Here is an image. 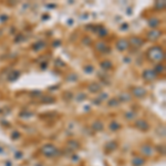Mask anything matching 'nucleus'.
Here are the masks:
<instances>
[{"instance_id":"nucleus-2","label":"nucleus","mask_w":166,"mask_h":166,"mask_svg":"<svg viewBox=\"0 0 166 166\" xmlns=\"http://www.w3.org/2000/svg\"><path fill=\"white\" fill-rule=\"evenodd\" d=\"M143 78H144L146 81H153V80H155L157 78V74L155 73V71H153V70H146L144 71L143 73Z\"/></svg>"},{"instance_id":"nucleus-9","label":"nucleus","mask_w":166,"mask_h":166,"mask_svg":"<svg viewBox=\"0 0 166 166\" xmlns=\"http://www.w3.org/2000/svg\"><path fill=\"white\" fill-rule=\"evenodd\" d=\"M108 47L105 45V43H103V42H101V43H98V47H96V49L100 51V52H103V51L105 50Z\"/></svg>"},{"instance_id":"nucleus-1","label":"nucleus","mask_w":166,"mask_h":166,"mask_svg":"<svg viewBox=\"0 0 166 166\" xmlns=\"http://www.w3.org/2000/svg\"><path fill=\"white\" fill-rule=\"evenodd\" d=\"M147 58L153 62H161L164 60L165 54L161 47H153L147 51Z\"/></svg>"},{"instance_id":"nucleus-10","label":"nucleus","mask_w":166,"mask_h":166,"mask_svg":"<svg viewBox=\"0 0 166 166\" xmlns=\"http://www.w3.org/2000/svg\"><path fill=\"white\" fill-rule=\"evenodd\" d=\"M164 69H165V68H164V65H162V64H159V65H157V66H156V69H155V70H154V71H155V73H156V74H157V73L164 72Z\"/></svg>"},{"instance_id":"nucleus-8","label":"nucleus","mask_w":166,"mask_h":166,"mask_svg":"<svg viewBox=\"0 0 166 166\" xmlns=\"http://www.w3.org/2000/svg\"><path fill=\"white\" fill-rule=\"evenodd\" d=\"M89 89H90V91H92V92H96V91H99L101 87H100L99 84H96V83H92V84L89 87Z\"/></svg>"},{"instance_id":"nucleus-5","label":"nucleus","mask_w":166,"mask_h":166,"mask_svg":"<svg viewBox=\"0 0 166 166\" xmlns=\"http://www.w3.org/2000/svg\"><path fill=\"white\" fill-rule=\"evenodd\" d=\"M162 35V32L157 29H153L151 32H148L147 33V38L150 39V40H156V39H159V36Z\"/></svg>"},{"instance_id":"nucleus-7","label":"nucleus","mask_w":166,"mask_h":166,"mask_svg":"<svg viewBox=\"0 0 166 166\" xmlns=\"http://www.w3.org/2000/svg\"><path fill=\"white\" fill-rule=\"evenodd\" d=\"M136 126L137 127H140V129H142V130H147L148 129V125H147V123L144 122V121H137L136 122Z\"/></svg>"},{"instance_id":"nucleus-4","label":"nucleus","mask_w":166,"mask_h":166,"mask_svg":"<svg viewBox=\"0 0 166 166\" xmlns=\"http://www.w3.org/2000/svg\"><path fill=\"white\" fill-rule=\"evenodd\" d=\"M116 48H117V50L119 51L126 50V49L129 48V42H127L126 40H124V39H121V40L117 41V43H116Z\"/></svg>"},{"instance_id":"nucleus-3","label":"nucleus","mask_w":166,"mask_h":166,"mask_svg":"<svg viewBox=\"0 0 166 166\" xmlns=\"http://www.w3.org/2000/svg\"><path fill=\"white\" fill-rule=\"evenodd\" d=\"M132 93H133V95H135L136 98H143L144 95H146V90L144 87H137L132 90Z\"/></svg>"},{"instance_id":"nucleus-6","label":"nucleus","mask_w":166,"mask_h":166,"mask_svg":"<svg viewBox=\"0 0 166 166\" xmlns=\"http://www.w3.org/2000/svg\"><path fill=\"white\" fill-rule=\"evenodd\" d=\"M130 43L132 45H134V47H141L142 43H143V40L141 39V38H138V37H133V38H131L130 39Z\"/></svg>"},{"instance_id":"nucleus-11","label":"nucleus","mask_w":166,"mask_h":166,"mask_svg":"<svg viewBox=\"0 0 166 166\" xmlns=\"http://www.w3.org/2000/svg\"><path fill=\"white\" fill-rule=\"evenodd\" d=\"M102 66H103V68H105V69H108V68H111V66H112V64H111V62L105 61V62H103V63H102Z\"/></svg>"}]
</instances>
